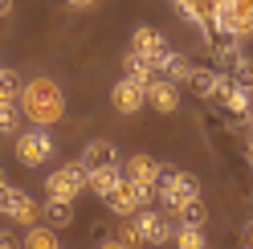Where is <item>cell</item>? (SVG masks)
<instances>
[{"label": "cell", "mask_w": 253, "mask_h": 249, "mask_svg": "<svg viewBox=\"0 0 253 249\" xmlns=\"http://www.w3.org/2000/svg\"><path fill=\"white\" fill-rule=\"evenodd\" d=\"M123 70H126L131 82H139V86L147 90V82L155 78V61H147L143 53H135V49H126V53H123Z\"/></svg>", "instance_id": "15"}, {"label": "cell", "mask_w": 253, "mask_h": 249, "mask_svg": "<svg viewBox=\"0 0 253 249\" xmlns=\"http://www.w3.org/2000/svg\"><path fill=\"white\" fill-rule=\"evenodd\" d=\"M131 49H135V53H143L147 61H155V70H160V61H164V53H168V41H164L160 29L139 25L135 33H131Z\"/></svg>", "instance_id": "13"}, {"label": "cell", "mask_w": 253, "mask_h": 249, "mask_svg": "<svg viewBox=\"0 0 253 249\" xmlns=\"http://www.w3.org/2000/svg\"><path fill=\"white\" fill-rule=\"evenodd\" d=\"M4 184H8V180H4V172H0V188H4Z\"/></svg>", "instance_id": "32"}, {"label": "cell", "mask_w": 253, "mask_h": 249, "mask_svg": "<svg viewBox=\"0 0 253 249\" xmlns=\"http://www.w3.org/2000/svg\"><path fill=\"white\" fill-rule=\"evenodd\" d=\"M0 216H8V221H17V225H37L41 221V205L33 196H29L25 188H12V184H4V188H0Z\"/></svg>", "instance_id": "5"}, {"label": "cell", "mask_w": 253, "mask_h": 249, "mask_svg": "<svg viewBox=\"0 0 253 249\" xmlns=\"http://www.w3.org/2000/svg\"><path fill=\"white\" fill-rule=\"evenodd\" d=\"M57 249H66V245H57Z\"/></svg>", "instance_id": "34"}, {"label": "cell", "mask_w": 253, "mask_h": 249, "mask_svg": "<svg viewBox=\"0 0 253 249\" xmlns=\"http://www.w3.org/2000/svg\"><path fill=\"white\" fill-rule=\"evenodd\" d=\"M171 241H176V249H209V237H204V229H196V225H180Z\"/></svg>", "instance_id": "22"}, {"label": "cell", "mask_w": 253, "mask_h": 249, "mask_svg": "<svg viewBox=\"0 0 253 249\" xmlns=\"http://www.w3.org/2000/svg\"><path fill=\"white\" fill-rule=\"evenodd\" d=\"M147 106H151V111H160V115H176L180 111V86L171 82V78L155 74L151 82H147Z\"/></svg>", "instance_id": "12"}, {"label": "cell", "mask_w": 253, "mask_h": 249, "mask_svg": "<svg viewBox=\"0 0 253 249\" xmlns=\"http://www.w3.org/2000/svg\"><path fill=\"white\" fill-rule=\"evenodd\" d=\"M135 229H139V237H143L147 245H168L171 237H176V229H171V221L164 212H155V208H139L135 216Z\"/></svg>", "instance_id": "8"}, {"label": "cell", "mask_w": 253, "mask_h": 249, "mask_svg": "<svg viewBox=\"0 0 253 249\" xmlns=\"http://www.w3.org/2000/svg\"><path fill=\"white\" fill-rule=\"evenodd\" d=\"M155 74H164V78H171V82L180 86V82H188V74H192V61H188L184 53H176V49H168Z\"/></svg>", "instance_id": "16"}, {"label": "cell", "mask_w": 253, "mask_h": 249, "mask_svg": "<svg viewBox=\"0 0 253 249\" xmlns=\"http://www.w3.org/2000/svg\"><path fill=\"white\" fill-rule=\"evenodd\" d=\"M0 249H25V237L12 229H0Z\"/></svg>", "instance_id": "26"}, {"label": "cell", "mask_w": 253, "mask_h": 249, "mask_svg": "<svg viewBox=\"0 0 253 249\" xmlns=\"http://www.w3.org/2000/svg\"><path fill=\"white\" fill-rule=\"evenodd\" d=\"M160 205L168 208V212H176L184 200H196L200 196V180L192 176V172H180V167H168L164 164V172H160Z\"/></svg>", "instance_id": "2"}, {"label": "cell", "mask_w": 253, "mask_h": 249, "mask_svg": "<svg viewBox=\"0 0 253 249\" xmlns=\"http://www.w3.org/2000/svg\"><path fill=\"white\" fill-rule=\"evenodd\" d=\"M225 106H229V115H237V119H245V115L253 111V94H249V86H241V82H233V86L225 90Z\"/></svg>", "instance_id": "17"}, {"label": "cell", "mask_w": 253, "mask_h": 249, "mask_svg": "<svg viewBox=\"0 0 253 249\" xmlns=\"http://www.w3.org/2000/svg\"><path fill=\"white\" fill-rule=\"evenodd\" d=\"M115 237L126 245V249H139V245H143V237H139V229H135V221H131V216H126V221H123V229L115 233Z\"/></svg>", "instance_id": "25"}, {"label": "cell", "mask_w": 253, "mask_h": 249, "mask_svg": "<svg viewBox=\"0 0 253 249\" xmlns=\"http://www.w3.org/2000/svg\"><path fill=\"white\" fill-rule=\"evenodd\" d=\"M45 192H49L53 200H70V205H74L82 192H90V172L82 167V160L61 164L57 172H49V176H45Z\"/></svg>", "instance_id": "4"}, {"label": "cell", "mask_w": 253, "mask_h": 249, "mask_svg": "<svg viewBox=\"0 0 253 249\" xmlns=\"http://www.w3.org/2000/svg\"><path fill=\"white\" fill-rule=\"evenodd\" d=\"M249 205H253V192H249Z\"/></svg>", "instance_id": "33"}, {"label": "cell", "mask_w": 253, "mask_h": 249, "mask_svg": "<svg viewBox=\"0 0 253 249\" xmlns=\"http://www.w3.org/2000/svg\"><path fill=\"white\" fill-rule=\"evenodd\" d=\"M245 160H249V167H253V143H245Z\"/></svg>", "instance_id": "31"}, {"label": "cell", "mask_w": 253, "mask_h": 249, "mask_svg": "<svg viewBox=\"0 0 253 249\" xmlns=\"http://www.w3.org/2000/svg\"><path fill=\"white\" fill-rule=\"evenodd\" d=\"M110 106H115L119 115H139L147 106V90L131 82V78H119L115 86H110Z\"/></svg>", "instance_id": "11"}, {"label": "cell", "mask_w": 253, "mask_h": 249, "mask_svg": "<svg viewBox=\"0 0 253 249\" xmlns=\"http://www.w3.org/2000/svg\"><path fill=\"white\" fill-rule=\"evenodd\" d=\"M61 4H70V8H90L94 0H61Z\"/></svg>", "instance_id": "29"}, {"label": "cell", "mask_w": 253, "mask_h": 249, "mask_svg": "<svg viewBox=\"0 0 253 249\" xmlns=\"http://www.w3.org/2000/svg\"><path fill=\"white\" fill-rule=\"evenodd\" d=\"M188 86H192L200 98H225V90L233 86V78L220 74V70H212V66H192V74H188Z\"/></svg>", "instance_id": "10"}, {"label": "cell", "mask_w": 253, "mask_h": 249, "mask_svg": "<svg viewBox=\"0 0 253 249\" xmlns=\"http://www.w3.org/2000/svg\"><path fill=\"white\" fill-rule=\"evenodd\" d=\"M209 25L220 37H237V41L249 37L253 33V0H229L225 8H212Z\"/></svg>", "instance_id": "3"}, {"label": "cell", "mask_w": 253, "mask_h": 249, "mask_svg": "<svg viewBox=\"0 0 253 249\" xmlns=\"http://www.w3.org/2000/svg\"><path fill=\"white\" fill-rule=\"evenodd\" d=\"M98 249H126L119 237H106V241H98Z\"/></svg>", "instance_id": "28"}, {"label": "cell", "mask_w": 253, "mask_h": 249, "mask_svg": "<svg viewBox=\"0 0 253 249\" xmlns=\"http://www.w3.org/2000/svg\"><path fill=\"white\" fill-rule=\"evenodd\" d=\"M119 180H123V167H102V172H90V192H94V196H106Z\"/></svg>", "instance_id": "23"}, {"label": "cell", "mask_w": 253, "mask_h": 249, "mask_svg": "<svg viewBox=\"0 0 253 249\" xmlns=\"http://www.w3.org/2000/svg\"><path fill=\"white\" fill-rule=\"evenodd\" d=\"M17 94H21V78L8 66H0V102H17Z\"/></svg>", "instance_id": "24"}, {"label": "cell", "mask_w": 253, "mask_h": 249, "mask_svg": "<svg viewBox=\"0 0 253 249\" xmlns=\"http://www.w3.org/2000/svg\"><path fill=\"white\" fill-rule=\"evenodd\" d=\"M8 12H12V0H0V21H4Z\"/></svg>", "instance_id": "30"}, {"label": "cell", "mask_w": 253, "mask_h": 249, "mask_svg": "<svg viewBox=\"0 0 253 249\" xmlns=\"http://www.w3.org/2000/svg\"><path fill=\"white\" fill-rule=\"evenodd\" d=\"M17 160L25 167H41V164H49L53 160V135L49 127H29L17 135Z\"/></svg>", "instance_id": "6"}, {"label": "cell", "mask_w": 253, "mask_h": 249, "mask_svg": "<svg viewBox=\"0 0 253 249\" xmlns=\"http://www.w3.org/2000/svg\"><path fill=\"white\" fill-rule=\"evenodd\" d=\"M160 172H164V167L155 164L151 155H143V151H139V155H131V160H126V167H123V176L131 180L139 192H143V205H151V200H155V192H160Z\"/></svg>", "instance_id": "7"}, {"label": "cell", "mask_w": 253, "mask_h": 249, "mask_svg": "<svg viewBox=\"0 0 253 249\" xmlns=\"http://www.w3.org/2000/svg\"><path fill=\"white\" fill-rule=\"evenodd\" d=\"M21 115L33 123V127H53V123H61V115H66V90H61L53 78H29V82H21Z\"/></svg>", "instance_id": "1"}, {"label": "cell", "mask_w": 253, "mask_h": 249, "mask_svg": "<svg viewBox=\"0 0 253 249\" xmlns=\"http://www.w3.org/2000/svg\"><path fill=\"white\" fill-rule=\"evenodd\" d=\"M82 167L86 172H102V167H123L119 164V147L110 139H90L82 151Z\"/></svg>", "instance_id": "14"}, {"label": "cell", "mask_w": 253, "mask_h": 249, "mask_svg": "<svg viewBox=\"0 0 253 249\" xmlns=\"http://www.w3.org/2000/svg\"><path fill=\"white\" fill-rule=\"evenodd\" d=\"M57 229L53 225H29L25 233V249H57Z\"/></svg>", "instance_id": "18"}, {"label": "cell", "mask_w": 253, "mask_h": 249, "mask_svg": "<svg viewBox=\"0 0 253 249\" xmlns=\"http://www.w3.org/2000/svg\"><path fill=\"white\" fill-rule=\"evenodd\" d=\"M176 216H180V225H196V229L209 225V208H204L200 196H196V200H184V205L176 208Z\"/></svg>", "instance_id": "20"}, {"label": "cell", "mask_w": 253, "mask_h": 249, "mask_svg": "<svg viewBox=\"0 0 253 249\" xmlns=\"http://www.w3.org/2000/svg\"><path fill=\"white\" fill-rule=\"evenodd\" d=\"M21 102H0V135H21Z\"/></svg>", "instance_id": "21"}, {"label": "cell", "mask_w": 253, "mask_h": 249, "mask_svg": "<svg viewBox=\"0 0 253 249\" xmlns=\"http://www.w3.org/2000/svg\"><path fill=\"white\" fill-rule=\"evenodd\" d=\"M241 249H253V221L241 229Z\"/></svg>", "instance_id": "27"}, {"label": "cell", "mask_w": 253, "mask_h": 249, "mask_svg": "<svg viewBox=\"0 0 253 249\" xmlns=\"http://www.w3.org/2000/svg\"><path fill=\"white\" fill-rule=\"evenodd\" d=\"M41 212H45V221H49L53 229H66L70 221H74V205H70V200H45V205H41Z\"/></svg>", "instance_id": "19"}, {"label": "cell", "mask_w": 253, "mask_h": 249, "mask_svg": "<svg viewBox=\"0 0 253 249\" xmlns=\"http://www.w3.org/2000/svg\"><path fill=\"white\" fill-rule=\"evenodd\" d=\"M102 200H106V208L115 212L119 221H126V216H135L139 208H147V205H143V192H139V188H135V184L126 180V176H123V180H119V184H115V188H110V192H106Z\"/></svg>", "instance_id": "9"}]
</instances>
